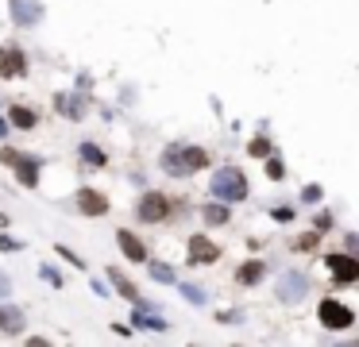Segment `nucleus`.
Returning <instances> with one entry per match:
<instances>
[{
  "instance_id": "5701e85b",
  "label": "nucleus",
  "mask_w": 359,
  "mask_h": 347,
  "mask_svg": "<svg viewBox=\"0 0 359 347\" xmlns=\"http://www.w3.org/2000/svg\"><path fill=\"white\" fill-rule=\"evenodd\" d=\"M251 155H255V158H267L270 155V139H251Z\"/></svg>"
},
{
  "instance_id": "a211bd4d",
  "label": "nucleus",
  "mask_w": 359,
  "mask_h": 347,
  "mask_svg": "<svg viewBox=\"0 0 359 347\" xmlns=\"http://www.w3.org/2000/svg\"><path fill=\"white\" fill-rule=\"evenodd\" d=\"M201 216H205V224H228V216H232V213H228L224 201H213V205L201 208Z\"/></svg>"
},
{
  "instance_id": "4468645a",
  "label": "nucleus",
  "mask_w": 359,
  "mask_h": 347,
  "mask_svg": "<svg viewBox=\"0 0 359 347\" xmlns=\"http://www.w3.org/2000/svg\"><path fill=\"white\" fill-rule=\"evenodd\" d=\"M54 105H59V112L66 116V120H82V116H85V100L77 97V93H59Z\"/></svg>"
},
{
  "instance_id": "20e7f679",
  "label": "nucleus",
  "mask_w": 359,
  "mask_h": 347,
  "mask_svg": "<svg viewBox=\"0 0 359 347\" xmlns=\"http://www.w3.org/2000/svg\"><path fill=\"white\" fill-rule=\"evenodd\" d=\"M317 316H321V324L325 328H333V332H344V328H351L356 324V313H351L348 305H340L336 298H325L317 305Z\"/></svg>"
},
{
  "instance_id": "72a5a7b5",
  "label": "nucleus",
  "mask_w": 359,
  "mask_h": 347,
  "mask_svg": "<svg viewBox=\"0 0 359 347\" xmlns=\"http://www.w3.org/2000/svg\"><path fill=\"white\" fill-rule=\"evenodd\" d=\"M4 135H8V124H4V120H0V139H4Z\"/></svg>"
},
{
  "instance_id": "2eb2a0df",
  "label": "nucleus",
  "mask_w": 359,
  "mask_h": 347,
  "mask_svg": "<svg viewBox=\"0 0 359 347\" xmlns=\"http://www.w3.org/2000/svg\"><path fill=\"white\" fill-rule=\"evenodd\" d=\"M0 332L4 336H20L24 332V313L16 305H0Z\"/></svg>"
},
{
  "instance_id": "473e14b6",
  "label": "nucleus",
  "mask_w": 359,
  "mask_h": 347,
  "mask_svg": "<svg viewBox=\"0 0 359 347\" xmlns=\"http://www.w3.org/2000/svg\"><path fill=\"white\" fill-rule=\"evenodd\" d=\"M8 293H12V282L4 278V274H0V298H8Z\"/></svg>"
},
{
  "instance_id": "9b49d317",
  "label": "nucleus",
  "mask_w": 359,
  "mask_h": 347,
  "mask_svg": "<svg viewBox=\"0 0 359 347\" xmlns=\"http://www.w3.org/2000/svg\"><path fill=\"white\" fill-rule=\"evenodd\" d=\"M16 182L20 185H27V190H35L39 185V158H31V155H16Z\"/></svg>"
},
{
  "instance_id": "f8f14e48",
  "label": "nucleus",
  "mask_w": 359,
  "mask_h": 347,
  "mask_svg": "<svg viewBox=\"0 0 359 347\" xmlns=\"http://www.w3.org/2000/svg\"><path fill=\"white\" fill-rule=\"evenodd\" d=\"M109 282H112V286L120 289V298H128V301H132L135 309H147V301L139 298V289H135V282L128 278L124 270H112V266H109Z\"/></svg>"
},
{
  "instance_id": "cd10ccee",
  "label": "nucleus",
  "mask_w": 359,
  "mask_h": 347,
  "mask_svg": "<svg viewBox=\"0 0 359 347\" xmlns=\"http://www.w3.org/2000/svg\"><path fill=\"white\" fill-rule=\"evenodd\" d=\"M313 228H317V231H328V228H333V213H317V220H313Z\"/></svg>"
},
{
  "instance_id": "6e6552de",
  "label": "nucleus",
  "mask_w": 359,
  "mask_h": 347,
  "mask_svg": "<svg viewBox=\"0 0 359 347\" xmlns=\"http://www.w3.org/2000/svg\"><path fill=\"white\" fill-rule=\"evenodd\" d=\"M220 259V247L213 240H205V236H190V266H213Z\"/></svg>"
},
{
  "instance_id": "393cba45",
  "label": "nucleus",
  "mask_w": 359,
  "mask_h": 347,
  "mask_svg": "<svg viewBox=\"0 0 359 347\" xmlns=\"http://www.w3.org/2000/svg\"><path fill=\"white\" fill-rule=\"evenodd\" d=\"M301 201H305V205H317V201H321V185H305V190H301Z\"/></svg>"
},
{
  "instance_id": "2f4dec72",
  "label": "nucleus",
  "mask_w": 359,
  "mask_h": 347,
  "mask_svg": "<svg viewBox=\"0 0 359 347\" xmlns=\"http://www.w3.org/2000/svg\"><path fill=\"white\" fill-rule=\"evenodd\" d=\"M270 216H275V220H282V224H286V220H290V216H293V208H275V213H270Z\"/></svg>"
},
{
  "instance_id": "423d86ee",
  "label": "nucleus",
  "mask_w": 359,
  "mask_h": 347,
  "mask_svg": "<svg viewBox=\"0 0 359 347\" xmlns=\"http://www.w3.org/2000/svg\"><path fill=\"white\" fill-rule=\"evenodd\" d=\"M27 74V54L20 47H0V77L4 82H16V77H24Z\"/></svg>"
},
{
  "instance_id": "7ed1b4c3",
  "label": "nucleus",
  "mask_w": 359,
  "mask_h": 347,
  "mask_svg": "<svg viewBox=\"0 0 359 347\" xmlns=\"http://www.w3.org/2000/svg\"><path fill=\"white\" fill-rule=\"evenodd\" d=\"M170 208H174V201L167 197V193H143L139 197V205H135V216H139L143 224H162L170 216Z\"/></svg>"
},
{
  "instance_id": "b1692460",
  "label": "nucleus",
  "mask_w": 359,
  "mask_h": 347,
  "mask_svg": "<svg viewBox=\"0 0 359 347\" xmlns=\"http://www.w3.org/2000/svg\"><path fill=\"white\" fill-rule=\"evenodd\" d=\"M182 293H185V301H190V305H205V293H201L197 286H182Z\"/></svg>"
},
{
  "instance_id": "6ab92c4d",
  "label": "nucleus",
  "mask_w": 359,
  "mask_h": 347,
  "mask_svg": "<svg viewBox=\"0 0 359 347\" xmlns=\"http://www.w3.org/2000/svg\"><path fill=\"white\" fill-rule=\"evenodd\" d=\"M147 270H151V278L162 282V286H174V282H178L174 266H167V263H147Z\"/></svg>"
},
{
  "instance_id": "f3484780",
  "label": "nucleus",
  "mask_w": 359,
  "mask_h": 347,
  "mask_svg": "<svg viewBox=\"0 0 359 347\" xmlns=\"http://www.w3.org/2000/svg\"><path fill=\"white\" fill-rule=\"evenodd\" d=\"M8 124H12V128H35V124H39V116H35L31 108L16 105V108L8 112Z\"/></svg>"
},
{
  "instance_id": "ddd939ff",
  "label": "nucleus",
  "mask_w": 359,
  "mask_h": 347,
  "mask_svg": "<svg viewBox=\"0 0 359 347\" xmlns=\"http://www.w3.org/2000/svg\"><path fill=\"white\" fill-rule=\"evenodd\" d=\"M39 16H43L39 0H12V20H16V24L35 27V24H39Z\"/></svg>"
},
{
  "instance_id": "aec40b11",
  "label": "nucleus",
  "mask_w": 359,
  "mask_h": 347,
  "mask_svg": "<svg viewBox=\"0 0 359 347\" xmlns=\"http://www.w3.org/2000/svg\"><path fill=\"white\" fill-rule=\"evenodd\" d=\"M77 155H82V162L97 166V170H100V166H105V162H109V158H105V151H100L97 143H82V151H77Z\"/></svg>"
},
{
  "instance_id": "4be33fe9",
  "label": "nucleus",
  "mask_w": 359,
  "mask_h": 347,
  "mask_svg": "<svg viewBox=\"0 0 359 347\" xmlns=\"http://www.w3.org/2000/svg\"><path fill=\"white\" fill-rule=\"evenodd\" d=\"M267 178H270V182H282V178H286L282 158H267Z\"/></svg>"
},
{
  "instance_id": "c85d7f7f",
  "label": "nucleus",
  "mask_w": 359,
  "mask_h": 347,
  "mask_svg": "<svg viewBox=\"0 0 359 347\" xmlns=\"http://www.w3.org/2000/svg\"><path fill=\"white\" fill-rule=\"evenodd\" d=\"M16 155H20L16 147H4V151H0V162H4V166H12V162H16Z\"/></svg>"
},
{
  "instance_id": "39448f33",
  "label": "nucleus",
  "mask_w": 359,
  "mask_h": 347,
  "mask_svg": "<svg viewBox=\"0 0 359 347\" xmlns=\"http://www.w3.org/2000/svg\"><path fill=\"white\" fill-rule=\"evenodd\" d=\"M328 274L336 278V286H351V282H359V259L348 255V251H333V255L325 259Z\"/></svg>"
},
{
  "instance_id": "bb28decb",
  "label": "nucleus",
  "mask_w": 359,
  "mask_h": 347,
  "mask_svg": "<svg viewBox=\"0 0 359 347\" xmlns=\"http://www.w3.org/2000/svg\"><path fill=\"white\" fill-rule=\"evenodd\" d=\"M59 255L66 259V263H74L77 270H85V259H82V255H74V251H70V247H59Z\"/></svg>"
},
{
  "instance_id": "dca6fc26",
  "label": "nucleus",
  "mask_w": 359,
  "mask_h": 347,
  "mask_svg": "<svg viewBox=\"0 0 359 347\" xmlns=\"http://www.w3.org/2000/svg\"><path fill=\"white\" fill-rule=\"evenodd\" d=\"M263 274H267V263L251 259V263H243L240 270H236V282H240V286H255V282H263Z\"/></svg>"
},
{
  "instance_id": "f03ea898",
  "label": "nucleus",
  "mask_w": 359,
  "mask_h": 347,
  "mask_svg": "<svg viewBox=\"0 0 359 347\" xmlns=\"http://www.w3.org/2000/svg\"><path fill=\"white\" fill-rule=\"evenodd\" d=\"M209 190H213V197H217V201L236 205V201H247V178H243V170H236V166H224V170L213 174Z\"/></svg>"
},
{
  "instance_id": "f257e3e1",
  "label": "nucleus",
  "mask_w": 359,
  "mask_h": 347,
  "mask_svg": "<svg viewBox=\"0 0 359 347\" xmlns=\"http://www.w3.org/2000/svg\"><path fill=\"white\" fill-rule=\"evenodd\" d=\"M162 170L170 174V178H190V174L205 170L209 166V151L205 147H190V143H174V147L162 151Z\"/></svg>"
},
{
  "instance_id": "0eeeda50",
  "label": "nucleus",
  "mask_w": 359,
  "mask_h": 347,
  "mask_svg": "<svg viewBox=\"0 0 359 347\" xmlns=\"http://www.w3.org/2000/svg\"><path fill=\"white\" fill-rule=\"evenodd\" d=\"M305 293H310V278H305V274H298V270L282 274V282H278V301L293 305V301H301Z\"/></svg>"
},
{
  "instance_id": "412c9836",
  "label": "nucleus",
  "mask_w": 359,
  "mask_h": 347,
  "mask_svg": "<svg viewBox=\"0 0 359 347\" xmlns=\"http://www.w3.org/2000/svg\"><path fill=\"white\" fill-rule=\"evenodd\" d=\"M132 324H139V328H151V332H162V328H167V321H162V316H147L143 309H135V321H132Z\"/></svg>"
},
{
  "instance_id": "9d476101",
  "label": "nucleus",
  "mask_w": 359,
  "mask_h": 347,
  "mask_svg": "<svg viewBox=\"0 0 359 347\" xmlns=\"http://www.w3.org/2000/svg\"><path fill=\"white\" fill-rule=\"evenodd\" d=\"M77 208H82L85 216H105L109 213V197H105V193L100 190H77Z\"/></svg>"
},
{
  "instance_id": "1a4fd4ad",
  "label": "nucleus",
  "mask_w": 359,
  "mask_h": 347,
  "mask_svg": "<svg viewBox=\"0 0 359 347\" xmlns=\"http://www.w3.org/2000/svg\"><path fill=\"white\" fill-rule=\"evenodd\" d=\"M116 243H120V251L128 255V263H147V247H143V240L135 236V231H128V228H120L116 231Z\"/></svg>"
},
{
  "instance_id": "7c9ffc66",
  "label": "nucleus",
  "mask_w": 359,
  "mask_h": 347,
  "mask_svg": "<svg viewBox=\"0 0 359 347\" xmlns=\"http://www.w3.org/2000/svg\"><path fill=\"white\" fill-rule=\"evenodd\" d=\"M0 251H20V243L12 236H0Z\"/></svg>"
},
{
  "instance_id": "a878e982",
  "label": "nucleus",
  "mask_w": 359,
  "mask_h": 347,
  "mask_svg": "<svg viewBox=\"0 0 359 347\" xmlns=\"http://www.w3.org/2000/svg\"><path fill=\"white\" fill-rule=\"evenodd\" d=\"M317 236H321V231H310V236H301V240H293V247H301V251L317 247Z\"/></svg>"
},
{
  "instance_id": "c756f323",
  "label": "nucleus",
  "mask_w": 359,
  "mask_h": 347,
  "mask_svg": "<svg viewBox=\"0 0 359 347\" xmlns=\"http://www.w3.org/2000/svg\"><path fill=\"white\" fill-rule=\"evenodd\" d=\"M43 278H50V286H62V274L50 270V266H43Z\"/></svg>"
}]
</instances>
